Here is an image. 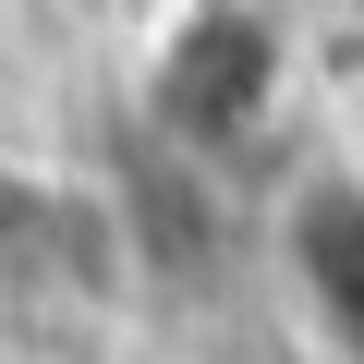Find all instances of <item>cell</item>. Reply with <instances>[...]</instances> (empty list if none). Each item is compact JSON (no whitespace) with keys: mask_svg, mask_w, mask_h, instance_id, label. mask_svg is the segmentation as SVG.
<instances>
[{"mask_svg":"<svg viewBox=\"0 0 364 364\" xmlns=\"http://www.w3.org/2000/svg\"><path fill=\"white\" fill-rule=\"evenodd\" d=\"M304 73V25L267 0H170L146 13V61H134V109L182 170H231L243 146L279 134Z\"/></svg>","mask_w":364,"mask_h":364,"instance_id":"1","label":"cell"},{"mask_svg":"<svg viewBox=\"0 0 364 364\" xmlns=\"http://www.w3.org/2000/svg\"><path fill=\"white\" fill-rule=\"evenodd\" d=\"M146 279V219L85 170L49 158H0V304L25 291H73V304H122Z\"/></svg>","mask_w":364,"mask_h":364,"instance_id":"2","label":"cell"},{"mask_svg":"<svg viewBox=\"0 0 364 364\" xmlns=\"http://www.w3.org/2000/svg\"><path fill=\"white\" fill-rule=\"evenodd\" d=\"M134 13H170V0H134Z\"/></svg>","mask_w":364,"mask_h":364,"instance_id":"5","label":"cell"},{"mask_svg":"<svg viewBox=\"0 0 364 364\" xmlns=\"http://www.w3.org/2000/svg\"><path fill=\"white\" fill-rule=\"evenodd\" d=\"M267 13H291V25H304V13H328V0H267Z\"/></svg>","mask_w":364,"mask_h":364,"instance_id":"4","label":"cell"},{"mask_svg":"<svg viewBox=\"0 0 364 364\" xmlns=\"http://www.w3.org/2000/svg\"><path fill=\"white\" fill-rule=\"evenodd\" d=\"M267 255H279L304 352L316 364H364V158H328V170L291 182L279 219H267Z\"/></svg>","mask_w":364,"mask_h":364,"instance_id":"3","label":"cell"}]
</instances>
